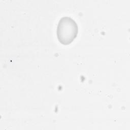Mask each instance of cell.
<instances>
[{
	"label": "cell",
	"mask_w": 130,
	"mask_h": 130,
	"mask_svg": "<svg viewBox=\"0 0 130 130\" xmlns=\"http://www.w3.org/2000/svg\"><path fill=\"white\" fill-rule=\"evenodd\" d=\"M78 33V26L72 18L68 16L61 17L57 24L56 35L58 41L62 45L71 44Z\"/></svg>",
	"instance_id": "obj_1"
}]
</instances>
